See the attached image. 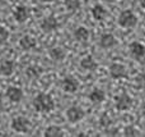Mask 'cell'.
<instances>
[{
    "instance_id": "obj_2",
    "label": "cell",
    "mask_w": 145,
    "mask_h": 137,
    "mask_svg": "<svg viewBox=\"0 0 145 137\" xmlns=\"http://www.w3.org/2000/svg\"><path fill=\"white\" fill-rule=\"evenodd\" d=\"M118 24L122 28H134L138 24V17L131 10H123L118 15Z\"/></svg>"
},
{
    "instance_id": "obj_9",
    "label": "cell",
    "mask_w": 145,
    "mask_h": 137,
    "mask_svg": "<svg viewBox=\"0 0 145 137\" xmlns=\"http://www.w3.org/2000/svg\"><path fill=\"white\" fill-rule=\"evenodd\" d=\"M61 87H63V90L65 92L74 94V92H76L78 89H79V83H78V81L74 78V77L68 76L61 81Z\"/></svg>"
},
{
    "instance_id": "obj_25",
    "label": "cell",
    "mask_w": 145,
    "mask_h": 137,
    "mask_svg": "<svg viewBox=\"0 0 145 137\" xmlns=\"http://www.w3.org/2000/svg\"><path fill=\"white\" fill-rule=\"evenodd\" d=\"M8 38H9V31H8L5 27L0 26V45L4 44Z\"/></svg>"
},
{
    "instance_id": "obj_26",
    "label": "cell",
    "mask_w": 145,
    "mask_h": 137,
    "mask_svg": "<svg viewBox=\"0 0 145 137\" xmlns=\"http://www.w3.org/2000/svg\"><path fill=\"white\" fill-rule=\"evenodd\" d=\"M99 123L102 127H111V124H112V120H111V118L108 117L107 114H102V117L99 118Z\"/></svg>"
},
{
    "instance_id": "obj_5",
    "label": "cell",
    "mask_w": 145,
    "mask_h": 137,
    "mask_svg": "<svg viewBox=\"0 0 145 137\" xmlns=\"http://www.w3.org/2000/svg\"><path fill=\"white\" fill-rule=\"evenodd\" d=\"M84 115H85L84 110L80 107H78V105H72V107H70L66 110V118L71 123H76L79 120H82L84 118Z\"/></svg>"
},
{
    "instance_id": "obj_8",
    "label": "cell",
    "mask_w": 145,
    "mask_h": 137,
    "mask_svg": "<svg viewBox=\"0 0 145 137\" xmlns=\"http://www.w3.org/2000/svg\"><path fill=\"white\" fill-rule=\"evenodd\" d=\"M133 105V99L129 96L127 94H121L116 97V109L123 112V110H129Z\"/></svg>"
},
{
    "instance_id": "obj_18",
    "label": "cell",
    "mask_w": 145,
    "mask_h": 137,
    "mask_svg": "<svg viewBox=\"0 0 145 137\" xmlns=\"http://www.w3.org/2000/svg\"><path fill=\"white\" fill-rule=\"evenodd\" d=\"M74 38L79 42H87L88 38H89V30L83 26L78 27L76 30L74 31Z\"/></svg>"
},
{
    "instance_id": "obj_6",
    "label": "cell",
    "mask_w": 145,
    "mask_h": 137,
    "mask_svg": "<svg viewBox=\"0 0 145 137\" xmlns=\"http://www.w3.org/2000/svg\"><path fill=\"white\" fill-rule=\"evenodd\" d=\"M129 51L135 60H141L143 58H145V46L139 41H133L129 46Z\"/></svg>"
},
{
    "instance_id": "obj_20",
    "label": "cell",
    "mask_w": 145,
    "mask_h": 137,
    "mask_svg": "<svg viewBox=\"0 0 145 137\" xmlns=\"http://www.w3.org/2000/svg\"><path fill=\"white\" fill-rule=\"evenodd\" d=\"M45 136L46 137H61V136H64V132L59 126H50V127L46 128Z\"/></svg>"
},
{
    "instance_id": "obj_22",
    "label": "cell",
    "mask_w": 145,
    "mask_h": 137,
    "mask_svg": "<svg viewBox=\"0 0 145 137\" xmlns=\"http://www.w3.org/2000/svg\"><path fill=\"white\" fill-rule=\"evenodd\" d=\"M64 4H65L66 9L71 13H74V12H76V10L80 9V0H65Z\"/></svg>"
},
{
    "instance_id": "obj_7",
    "label": "cell",
    "mask_w": 145,
    "mask_h": 137,
    "mask_svg": "<svg viewBox=\"0 0 145 137\" xmlns=\"http://www.w3.org/2000/svg\"><path fill=\"white\" fill-rule=\"evenodd\" d=\"M40 27H41V30H42L43 32L50 33V32H54L55 30H57L59 22H57V19H56L54 15H48V17H46V18H43L42 19Z\"/></svg>"
},
{
    "instance_id": "obj_13",
    "label": "cell",
    "mask_w": 145,
    "mask_h": 137,
    "mask_svg": "<svg viewBox=\"0 0 145 137\" xmlns=\"http://www.w3.org/2000/svg\"><path fill=\"white\" fill-rule=\"evenodd\" d=\"M13 17L18 23H23L28 19V9L24 5H18L15 10L13 12Z\"/></svg>"
},
{
    "instance_id": "obj_28",
    "label": "cell",
    "mask_w": 145,
    "mask_h": 137,
    "mask_svg": "<svg viewBox=\"0 0 145 137\" xmlns=\"http://www.w3.org/2000/svg\"><path fill=\"white\" fill-rule=\"evenodd\" d=\"M141 114H143V117L145 118V103L141 105Z\"/></svg>"
},
{
    "instance_id": "obj_24",
    "label": "cell",
    "mask_w": 145,
    "mask_h": 137,
    "mask_svg": "<svg viewBox=\"0 0 145 137\" xmlns=\"http://www.w3.org/2000/svg\"><path fill=\"white\" fill-rule=\"evenodd\" d=\"M139 135H140V132L138 130H135L133 126H127L123 130V136H139Z\"/></svg>"
},
{
    "instance_id": "obj_1",
    "label": "cell",
    "mask_w": 145,
    "mask_h": 137,
    "mask_svg": "<svg viewBox=\"0 0 145 137\" xmlns=\"http://www.w3.org/2000/svg\"><path fill=\"white\" fill-rule=\"evenodd\" d=\"M33 108L38 113H50L55 108V101L51 97V95L45 94V92H40L33 99Z\"/></svg>"
},
{
    "instance_id": "obj_4",
    "label": "cell",
    "mask_w": 145,
    "mask_h": 137,
    "mask_svg": "<svg viewBox=\"0 0 145 137\" xmlns=\"http://www.w3.org/2000/svg\"><path fill=\"white\" fill-rule=\"evenodd\" d=\"M110 76L113 79H121V78H127V69L123 64L121 63H112L110 66Z\"/></svg>"
},
{
    "instance_id": "obj_16",
    "label": "cell",
    "mask_w": 145,
    "mask_h": 137,
    "mask_svg": "<svg viewBox=\"0 0 145 137\" xmlns=\"http://www.w3.org/2000/svg\"><path fill=\"white\" fill-rule=\"evenodd\" d=\"M88 97H89V100L93 103V104H101V103L105 101L106 94H105V91L101 89H93Z\"/></svg>"
},
{
    "instance_id": "obj_29",
    "label": "cell",
    "mask_w": 145,
    "mask_h": 137,
    "mask_svg": "<svg viewBox=\"0 0 145 137\" xmlns=\"http://www.w3.org/2000/svg\"><path fill=\"white\" fill-rule=\"evenodd\" d=\"M38 1H41V3H51L52 0H38Z\"/></svg>"
},
{
    "instance_id": "obj_3",
    "label": "cell",
    "mask_w": 145,
    "mask_h": 137,
    "mask_svg": "<svg viewBox=\"0 0 145 137\" xmlns=\"http://www.w3.org/2000/svg\"><path fill=\"white\" fill-rule=\"evenodd\" d=\"M12 128L15 131V132L19 133H27L28 131L31 130V122L27 117H23V115H19V117L13 118L12 120Z\"/></svg>"
},
{
    "instance_id": "obj_11",
    "label": "cell",
    "mask_w": 145,
    "mask_h": 137,
    "mask_svg": "<svg viewBox=\"0 0 145 137\" xmlns=\"http://www.w3.org/2000/svg\"><path fill=\"white\" fill-rule=\"evenodd\" d=\"M117 40L112 33H103L99 38V46L102 49H112L113 46H116Z\"/></svg>"
},
{
    "instance_id": "obj_10",
    "label": "cell",
    "mask_w": 145,
    "mask_h": 137,
    "mask_svg": "<svg viewBox=\"0 0 145 137\" xmlns=\"http://www.w3.org/2000/svg\"><path fill=\"white\" fill-rule=\"evenodd\" d=\"M5 95H7V97L10 100L12 103H20L23 99V91L22 89H19V87H15V86H9L7 89V91H5Z\"/></svg>"
},
{
    "instance_id": "obj_14",
    "label": "cell",
    "mask_w": 145,
    "mask_h": 137,
    "mask_svg": "<svg viewBox=\"0 0 145 137\" xmlns=\"http://www.w3.org/2000/svg\"><path fill=\"white\" fill-rule=\"evenodd\" d=\"M14 69H15V64L13 60L7 59V60H3L1 63H0V73L5 77L12 76V74L14 73Z\"/></svg>"
},
{
    "instance_id": "obj_15",
    "label": "cell",
    "mask_w": 145,
    "mask_h": 137,
    "mask_svg": "<svg viewBox=\"0 0 145 137\" xmlns=\"http://www.w3.org/2000/svg\"><path fill=\"white\" fill-rule=\"evenodd\" d=\"M80 67H82L84 71H89V72H93L98 68V64L97 62L93 59L92 55H87L80 60Z\"/></svg>"
},
{
    "instance_id": "obj_17",
    "label": "cell",
    "mask_w": 145,
    "mask_h": 137,
    "mask_svg": "<svg viewBox=\"0 0 145 137\" xmlns=\"http://www.w3.org/2000/svg\"><path fill=\"white\" fill-rule=\"evenodd\" d=\"M92 17L94 18L95 21H103L106 17H107V10L103 5L101 4H95L94 7L92 8Z\"/></svg>"
},
{
    "instance_id": "obj_12",
    "label": "cell",
    "mask_w": 145,
    "mask_h": 137,
    "mask_svg": "<svg viewBox=\"0 0 145 137\" xmlns=\"http://www.w3.org/2000/svg\"><path fill=\"white\" fill-rule=\"evenodd\" d=\"M36 38H33L32 36H29V35H24V36H22L20 37V40H19V46H20V49H23L24 51H29V50H32V49H35L36 48Z\"/></svg>"
},
{
    "instance_id": "obj_19",
    "label": "cell",
    "mask_w": 145,
    "mask_h": 137,
    "mask_svg": "<svg viewBox=\"0 0 145 137\" xmlns=\"http://www.w3.org/2000/svg\"><path fill=\"white\" fill-rule=\"evenodd\" d=\"M48 54H50V58L52 59V60H55V62H61V60H64V59H65V56H66L65 50H64L63 48H59V46L50 49Z\"/></svg>"
},
{
    "instance_id": "obj_21",
    "label": "cell",
    "mask_w": 145,
    "mask_h": 137,
    "mask_svg": "<svg viewBox=\"0 0 145 137\" xmlns=\"http://www.w3.org/2000/svg\"><path fill=\"white\" fill-rule=\"evenodd\" d=\"M25 74L28 78L33 79V78H38L41 74V68H38L37 66H31L25 69Z\"/></svg>"
},
{
    "instance_id": "obj_23",
    "label": "cell",
    "mask_w": 145,
    "mask_h": 137,
    "mask_svg": "<svg viewBox=\"0 0 145 137\" xmlns=\"http://www.w3.org/2000/svg\"><path fill=\"white\" fill-rule=\"evenodd\" d=\"M135 83L139 89H144L145 90V72L143 73H139L138 76L135 77Z\"/></svg>"
},
{
    "instance_id": "obj_27",
    "label": "cell",
    "mask_w": 145,
    "mask_h": 137,
    "mask_svg": "<svg viewBox=\"0 0 145 137\" xmlns=\"http://www.w3.org/2000/svg\"><path fill=\"white\" fill-rule=\"evenodd\" d=\"M106 133H107L108 136H117L118 130H117V128H110V130L106 131Z\"/></svg>"
},
{
    "instance_id": "obj_30",
    "label": "cell",
    "mask_w": 145,
    "mask_h": 137,
    "mask_svg": "<svg viewBox=\"0 0 145 137\" xmlns=\"http://www.w3.org/2000/svg\"><path fill=\"white\" fill-rule=\"evenodd\" d=\"M140 4L143 8H145V0H140Z\"/></svg>"
}]
</instances>
